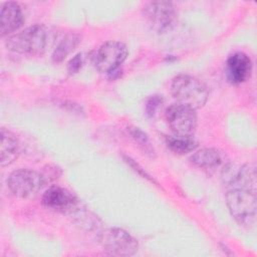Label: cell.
<instances>
[{
	"mask_svg": "<svg viewBox=\"0 0 257 257\" xmlns=\"http://www.w3.org/2000/svg\"><path fill=\"white\" fill-rule=\"evenodd\" d=\"M172 93L178 103L193 109L202 107L209 95L206 85L200 79L187 74H181L174 78Z\"/></svg>",
	"mask_w": 257,
	"mask_h": 257,
	"instance_id": "obj_2",
	"label": "cell"
},
{
	"mask_svg": "<svg viewBox=\"0 0 257 257\" xmlns=\"http://www.w3.org/2000/svg\"><path fill=\"white\" fill-rule=\"evenodd\" d=\"M19 155V143L16 137L9 131L1 128L0 163L2 167L11 165Z\"/></svg>",
	"mask_w": 257,
	"mask_h": 257,
	"instance_id": "obj_12",
	"label": "cell"
},
{
	"mask_svg": "<svg viewBox=\"0 0 257 257\" xmlns=\"http://www.w3.org/2000/svg\"><path fill=\"white\" fill-rule=\"evenodd\" d=\"M79 37L76 34H67L60 40L52 53V59L54 62L62 61L78 44Z\"/></svg>",
	"mask_w": 257,
	"mask_h": 257,
	"instance_id": "obj_15",
	"label": "cell"
},
{
	"mask_svg": "<svg viewBox=\"0 0 257 257\" xmlns=\"http://www.w3.org/2000/svg\"><path fill=\"white\" fill-rule=\"evenodd\" d=\"M128 132H130L132 138L143 148V150L147 154L154 153V150L151 146L150 140H149L148 136L143 131H141L139 127H130Z\"/></svg>",
	"mask_w": 257,
	"mask_h": 257,
	"instance_id": "obj_16",
	"label": "cell"
},
{
	"mask_svg": "<svg viewBox=\"0 0 257 257\" xmlns=\"http://www.w3.org/2000/svg\"><path fill=\"white\" fill-rule=\"evenodd\" d=\"M226 77L232 84H239L248 80L252 73V61L243 52H235L226 61Z\"/></svg>",
	"mask_w": 257,
	"mask_h": 257,
	"instance_id": "obj_10",
	"label": "cell"
},
{
	"mask_svg": "<svg viewBox=\"0 0 257 257\" xmlns=\"http://www.w3.org/2000/svg\"><path fill=\"white\" fill-rule=\"evenodd\" d=\"M167 145L169 149L176 154L185 155L195 151L197 148V143L191 137L174 136L167 138Z\"/></svg>",
	"mask_w": 257,
	"mask_h": 257,
	"instance_id": "obj_14",
	"label": "cell"
},
{
	"mask_svg": "<svg viewBox=\"0 0 257 257\" xmlns=\"http://www.w3.org/2000/svg\"><path fill=\"white\" fill-rule=\"evenodd\" d=\"M42 204L53 211L72 213L77 208L78 202L70 191L58 186H51L43 194Z\"/></svg>",
	"mask_w": 257,
	"mask_h": 257,
	"instance_id": "obj_9",
	"label": "cell"
},
{
	"mask_svg": "<svg viewBox=\"0 0 257 257\" xmlns=\"http://www.w3.org/2000/svg\"><path fill=\"white\" fill-rule=\"evenodd\" d=\"M190 160L196 167L204 170H212L219 168L223 164L224 157L217 149L205 148L197 151Z\"/></svg>",
	"mask_w": 257,
	"mask_h": 257,
	"instance_id": "obj_13",
	"label": "cell"
},
{
	"mask_svg": "<svg viewBox=\"0 0 257 257\" xmlns=\"http://www.w3.org/2000/svg\"><path fill=\"white\" fill-rule=\"evenodd\" d=\"M99 242L107 254L114 256H131L139 248L137 240L119 228H108L102 231Z\"/></svg>",
	"mask_w": 257,
	"mask_h": 257,
	"instance_id": "obj_5",
	"label": "cell"
},
{
	"mask_svg": "<svg viewBox=\"0 0 257 257\" xmlns=\"http://www.w3.org/2000/svg\"><path fill=\"white\" fill-rule=\"evenodd\" d=\"M8 188L19 198H29L36 195L45 185L41 173L29 169H19L10 174L7 180Z\"/></svg>",
	"mask_w": 257,
	"mask_h": 257,
	"instance_id": "obj_6",
	"label": "cell"
},
{
	"mask_svg": "<svg viewBox=\"0 0 257 257\" xmlns=\"http://www.w3.org/2000/svg\"><path fill=\"white\" fill-rule=\"evenodd\" d=\"M143 14L148 24L158 33H167L178 22V11L172 2L151 1L145 4Z\"/></svg>",
	"mask_w": 257,
	"mask_h": 257,
	"instance_id": "obj_4",
	"label": "cell"
},
{
	"mask_svg": "<svg viewBox=\"0 0 257 257\" xmlns=\"http://www.w3.org/2000/svg\"><path fill=\"white\" fill-rule=\"evenodd\" d=\"M226 202L232 217L242 226L251 227L256 221V190L229 189Z\"/></svg>",
	"mask_w": 257,
	"mask_h": 257,
	"instance_id": "obj_1",
	"label": "cell"
},
{
	"mask_svg": "<svg viewBox=\"0 0 257 257\" xmlns=\"http://www.w3.org/2000/svg\"><path fill=\"white\" fill-rule=\"evenodd\" d=\"M60 170L59 168L55 167V166H47L46 169H44L42 172H41V175L43 177V180L46 183H49L55 179L58 178V176L60 175Z\"/></svg>",
	"mask_w": 257,
	"mask_h": 257,
	"instance_id": "obj_18",
	"label": "cell"
},
{
	"mask_svg": "<svg viewBox=\"0 0 257 257\" xmlns=\"http://www.w3.org/2000/svg\"><path fill=\"white\" fill-rule=\"evenodd\" d=\"M166 120L176 136L192 137L197 127L195 109L178 102L166 109Z\"/></svg>",
	"mask_w": 257,
	"mask_h": 257,
	"instance_id": "obj_8",
	"label": "cell"
},
{
	"mask_svg": "<svg viewBox=\"0 0 257 257\" xmlns=\"http://www.w3.org/2000/svg\"><path fill=\"white\" fill-rule=\"evenodd\" d=\"M24 16L21 7L16 2H5L0 13V32L2 36L16 31L22 26Z\"/></svg>",
	"mask_w": 257,
	"mask_h": 257,
	"instance_id": "obj_11",
	"label": "cell"
},
{
	"mask_svg": "<svg viewBox=\"0 0 257 257\" xmlns=\"http://www.w3.org/2000/svg\"><path fill=\"white\" fill-rule=\"evenodd\" d=\"M163 102V98L160 97L159 95H152L148 101H147V104H146V111H147V114L149 116H153L157 109L160 107V105L162 104Z\"/></svg>",
	"mask_w": 257,
	"mask_h": 257,
	"instance_id": "obj_17",
	"label": "cell"
},
{
	"mask_svg": "<svg viewBox=\"0 0 257 257\" xmlns=\"http://www.w3.org/2000/svg\"><path fill=\"white\" fill-rule=\"evenodd\" d=\"M81 65H82V55L78 53L69 60L67 65V70L71 74L76 73L81 68Z\"/></svg>",
	"mask_w": 257,
	"mask_h": 257,
	"instance_id": "obj_19",
	"label": "cell"
},
{
	"mask_svg": "<svg viewBox=\"0 0 257 257\" xmlns=\"http://www.w3.org/2000/svg\"><path fill=\"white\" fill-rule=\"evenodd\" d=\"M127 56L126 46L119 41H108L102 44L93 56V64L103 73L114 72Z\"/></svg>",
	"mask_w": 257,
	"mask_h": 257,
	"instance_id": "obj_7",
	"label": "cell"
},
{
	"mask_svg": "<svg viewBox=\"0 0 257 257\" xmlns=\"http://www.w3.org/2000/svg\"><path fill=\"white\" fill-rule=\"evenodd\" d=\"M46 46V31L41 25H33L10 36L6 47L14 52L29 55L42 54Z\"/></svg>",
	"mask_w": 257,
	"mask_h": 257,
	"instance_id": "obj_3",
	"label": "cell"
}]
</instances>
